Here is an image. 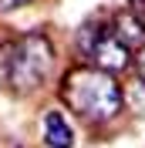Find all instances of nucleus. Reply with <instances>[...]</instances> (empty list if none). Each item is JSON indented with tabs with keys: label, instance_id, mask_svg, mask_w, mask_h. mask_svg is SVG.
Listing matches in <instances>:
<instances>
[{
	"label": "nucleus",
	"instance_id": "obj_1",
	"mask_svg": "<svg viewBox=\"0 0 145 148\" xmlns=\"http://www.w3.org/2000/svg\"><path fill=\"white\" fill-rule=\"evenodd\" d=\"M61 101L88 125H105L122 111L125 94L115 74L98 67H71L61 81Z\"/></svg>",
	"mask_w": 145,
	"mask_h": 148
},
{
	"label": "nucleus",
	"instance_id": "obj_2",
	"mask_svg": "<svg viewBox=\"0 0 145 148\" xmlns=\"http://www.w3.org/2000/svg\"><path fill=\"white\" fill-rule=\"evenodd\" d=\"M54 64V51L47 37H24L10 44V71H7V88L14 91H34L44 84Z\"/></svg>",
	"mask_w": 145,
	"mask_h": 148
},
{
	"label": "nucleus",
	"instance_id": "obj_3",
	"mask_svg": "<svg viewBox=\"0 0 145 148\" xmlns=\"http://www.w3.org/2000/svg\"><path fill=\"white\" fill-rule=\"evenodd\" d=\"M78 51L88 57L98 71H108V74H122L128 64H132V54L128 47L115 37V30L108 24H84L78 30Z\"/></svg>",
	"mask_w": 145,
	"mask_h": 148
},
{
	"label": "nucleus",
	"instance_id": "obj_4",
	"mask_svg": "<svg viewBox=\"0 0 145 148\" xmlns=\"http://www.w3.org/2000/svg\"><path fill=\"white\" fill-rule=\"evenodd\" d=\"M44 141L51 148H71L74 145V131H71V125L64 121L61 111H47L44 114Z\"/></svg>",
	"mask_w": 145,
	"mask_h": 148
},
{
	"label": "nucleus",
	"instance_id": "obj_5",
	"mask_svg": "<svg viewBox=\"0 0 145 148\" xmlns=\"http://www.w3.org/2000/svg\"><path fill=\"white\" fill-rule=\"evenodd\" d=\"M111 30H115V37L125 47H132V44L145 47V20L138 17V14H118L115 24H111Z\"/></svg>",
	"mask_w": 145,
	"mask_h": 148
},
{
	"label": "nucleus",
	"instance_id": "obj_6",
	"mask_svg": "<svg viewBox=\"0 0 145 148\" xmlns=\"http://www.w3.org/2000/svg\"><path fill=\"white\" fill-rule=\"evenodd\" d=\"M125 98H132V104H135V111H142L145 108V81H135V84H128L125 91Z\"/></svg>",
	"mask_w": 145,
	"mask_h": 148
},
{
	"label": "nucleus",
	"instance_id": "obj_7",
	"mask_svg": "<svg viewBox=\"0 0 145 148\" xmlns=\"http://www.w3.org/2000/svg\"><path fill=\"white\" fill-rule=\"evenodd\" d=\"M135 67H138V81H145V47H138V54H135Z\"/></svg>",
	"mask_w": 145,
	"mask_h": 148
},
{
	"label": "nucleus",
	"instance_id": "obj_8",
	"mask_svg": "<svg viewBox=\"0 0 145 148\" xmlns=\"http://www.w3.org/2000/svg\"><path fill=\"white\" fill-rule=\"evenodd\" d=\"M24 3H30V0H0V10H17Z\"/></svg>",
	"mask_w": 145,
	"mask_h": 148
}]
</instances>
